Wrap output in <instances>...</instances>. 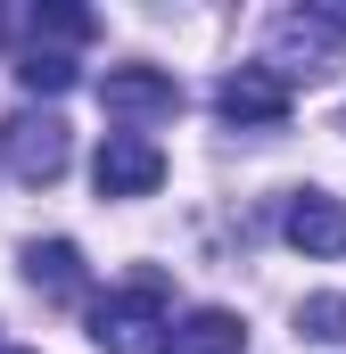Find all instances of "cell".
<instances>
[{
  "label": "cell",
  "instance_id": "obj_8",
  "mask_svg": "<svg viewBox=\"0 0 346 354\" xmlns=\"http://www.w3.org/2000/svg\"><path fill=\"white\" fill-rule=\"evenodd\" d=\"M8 25H17V41H25V50H50V58H66L75 41H91V33H99V17H91V8H66V0L17 8Z\"/></svg>",
  "mask_w": 346,
  "mask_h": 354
},
{
  "label": "cell",
  "instance_id": "obj_3",
  "mask_svg": "<svg viewBox=\"0 0 346 354\" xmlns=\"http://www.w3.org/2000/svg\"><path fill=\"white\" fill-rule=\"evenodd\" d=\"M91 181H99V198H149V189L165 181V149H157L149 132H107Z\"/></svg>",
  "mask_w": 346,
  "mask_h": 354
},
{
  "label": "cell",
  "instance_id": "obj_12",
  "mask_svg": "<svg viewBox=\"0 0 346 354\" xmlns=\"http://www.w3.org/2000/svg\"><path fill=\"white\" fill-rule=\"evenodd\" d=\"M17 83H25V91H66V83H75V58H50V50H25V58H17Z\"/></svg>",
  "mask_w": 346,
  "mask_h": 354
},
{
  "label": "cell",
  "instance_id": "obj_7",
  "mask_svg": "<svg viewBox=\"0 0 346 354\" xmlns=\"http://www.w3.org/2000/svg\"><path fill=\"white\" fill-rule=\"evenodd\" d=\"M280 231H289V248H305V256H346V206L330 189H297V198L280 206Z\"/></svg>",
  "mask_w": 346,
  "mask_h": 354
},
{
  "label": "cell",
  "instance_id": "obj_14",
  "mask_svg": "<svg viewBox=\"0 0 346 354\" xmlns=\"http://www.w3.org/2000/svg\"><path fill=\"white\" fill-rule=\"evenodd\" d=\"M17 354H25V346H17Z\"/></svg>",
  "mask_w": 346,
  "mask_h": 354
},
{
  "label": "cell",
  "instance_id": "obj_9",
  "mask_svg": "<svg viewBox=\"0 0 346 354\" xmlns=\"http://www.w3.org/2000/svg\"><path fill=\"white\" fill-rule=\"evenodd\" d=\"M25 280H33L42 297L75 305V297H83V248H75V239H33V248H25Z\"/></svg>",
  "mask_w": 346,
  "mask_h": 354
},
{
  "label": "cell",
  "instance_id": "obj_11",
  "mask_svg": "<svg viewBox=\"0 0 346 354\" xmlns=\"http://www.w3.org/2000/svg\"><path fill=\"white\" fill-rule=\"evenodd\" d=\"M297 330H305V338H322V346H338V338H346V297H330V288H322V297H305V305H297Z\"/></svg>",
  "mask_w": 346,
  "mask_h": 354
},
{
  "label": "cell",
  "instance_id": "obj_4",
  "mask_svg": "<svg viewBox=\"0 0 346 354\" xmlns=\"http://www.w3.org/2000/svg\"><path fill=\"white\" fill-rule=\"evenodd\" d=\"M99 107H107V115H124V132H132V124L181 115V83H173L165 66H107V83H99Z\"/></svg>",
  "mask_w": 346,
  "mask_h": 354
},
{
  "label": "cell",
  "instance_id": "obj_13",
  "mask_svg": "<svg viewBox=\"0 0 346 354\" xmlns=\"http://www.w3.org/2000/svg\"><path fill=\"white\" fill-rule=\"evenodd\" d=\"M313 25L322 33H346V0H313Z\"/></svg>",
  "mask_w": 346,
  "mask_h": 354
},
{
  "label": "cell",
  "instance_id": "obj_2",
  "mask_svg": "<svg viewBox=\"0 0 346 354\" xmlns=\"http://www.w3.org/2000/svg\"><path fill=\"white\" fill-rule=\"evenodd\" d=\"M0 157H8L17 181H58L66 174V115H50V107L8 115V124H0Z\"/></svg>",
  "mask_w": 346,
  "mask_h": 354
},
{
  "label": "cell",
  "instance_id": "obj_10",
  "mask_svg": "<svg viewBox=\"0 0 346 354\" xmlns=\"http://www.w3.org/2000/svg\"><path fill=\"white\" fill-rule=\"evenodd\" d=\"M165 354H248V330H239V313L206 305V313H190V322L165 338Z\"/></svg>",
  "mask_w": 346,
  "mask_h": 354
},
{
  "label": "cell",
  "instance_id": "obj_5",
  "mask_svg": "<svg viewBox=\"0 0 346 354\" xmlns=\"http://www.w3.org/2000/svg\"><path fill=\"white\" fill-rule=\"evenodd\" d=\"M215 115L239 124V132H280L289 124V83L272 66H239V75H223V91H215Z\"/></svg>",
  "mask_w": 346,
  "mask_h": 354
},
{
  "label": "cell",
  "instance_id": "obj_6",
  "mask_svg": "<svg viewBox=\"0 0 346 354\" xmlns=\"http://www.w3.org/2000/svg\"><path fill=\"white\" fill-rule=\"evenodd\" d=\"M330 66H338V41L313 25V8H289V17L272 25V75H280V83H297V75L322 83Z\"/></svg>",
  "mask_w": 346,
  "mask_h": 354
},
{
  "label": "cell",
  "instance_id": "obj_1",
  "mask_svg": "<svg viewBox=\"0 0 346 354\" xmlns=\"http://www.w3.org/2000/svg\"><path fill=\"white\" fill-rule=\"evenodd\" d=\"M91 338H99V354H165V338H173L165 280H132V288H116V297L91 313Z\"/></svg>",
  "mask_w": 346,
  "mask_h": 354
}]
</instances>
